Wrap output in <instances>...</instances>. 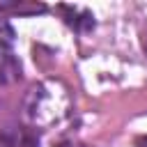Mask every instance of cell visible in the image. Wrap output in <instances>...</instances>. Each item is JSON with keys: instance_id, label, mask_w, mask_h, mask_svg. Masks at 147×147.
I'll use <instances>...</instances> for the list:
<instances>
[{"instance_id": "cell-3", "label": "cell", "mask_w": 147, "mask_h": 147, "mask_svg": "<svg viewBox=\"0 0 147 147\" xmlns=\"http://www.w3.org/2000/svg\"><path fill=\"white\" fill-rule=\"evenodd\" d=\"M0 147H39V136L28 126H7L0 131Z\"/></svg>"}, {"instance_id": "cell-1", "label": "cell", "mask_w": 147, "mask_h": 147, "mask_svg": "<svg viewBox=\"0 0 147 147\" xmlns=\"http://www.w3.org/2000/svg\"><path fill=\"white\" fill-rule=\"evenodd\" d=\"M69 108H71L69 92L64 90V85H60L55 80L32 87L25 99V115L32 126L57 124L69 115Z\"/></svg>"}, {"instance_id": "cell-2", "label": "cell", "mask_w": 147, "mask_h": 147, "mask_svg": "<svg viewBox=\"0 0 147 147\" xmlns=\"http://www.w3.org/2000/svg\"><path fill=\"white\" fill-rule=\"evenodd\" d=\"M14 44H16V32L9 21L0 18V80H5L2 74H18V64L14 62Z\"/></svg>"}, {"instance_id": "cell-5", "label": "cell", "mask_w": 147, "mask_h": 147, "mask_svg": "<svg viewBox=\"0 0 147 147\" xmlns=\"http://www.w3.org/2000/svg\"><path fill=\"white\" fill-rule=\"evenodd\" d=\"M145 145H147V138H145Z\"/></svg>"}, {"instance_id": "cell-4", "label": "cell", "mask_w": 147, "mask_h": 147, "mask_svg": "<svg viewBox=\"0 0 147 147\" xmlns=\"http://www.w3.org/2000/svg\"><path fill=\"white\" fill-rule=\"evenodd\" d=\"M55 147H90V145H85V142H60V145H55Z\"/></svg>"}]
</instances>
